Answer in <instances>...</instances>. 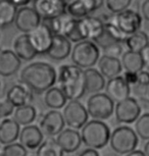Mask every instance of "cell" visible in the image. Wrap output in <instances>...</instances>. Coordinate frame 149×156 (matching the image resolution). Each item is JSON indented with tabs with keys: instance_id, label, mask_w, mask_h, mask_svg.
<instances>
[{
	"instance_id": "f1b7e54d",
	"label": "cell",
	"mask_w": 149,
	"mask_h": 156,
	"mask_svg": "<svg viewBox=\"0 0 149 156\" xmlns=\"http://www.w3.org/2000/svg\"><path fill=\"white\" fill-rule=\"evenodd\" d=\"M17 7L9 0H0V28L9 27L14 23Z\"/></svg>"
},
{
	"instance_id": "cb8c5ba5",
	"label": "cell",
	"mask_w": 149,
	"mask_h": 156,
	"mask_svg": "<svg viewBox=\"0 0 149 156\" xmlns=\"http://www.w3.org/2000/svg\"><path fill=\"white\" fill-rule=\"evenodd\" d=\"M97 64L99 69L98 70L100 72V73L108 80L119 76L122 70L121 60L115 57L102 55V56L99 57Z\"/></svg>"
},
{
	"instance_id": "d6986e66",
	"label": "cell",
	"mask_w": 149,
	"mask_h": 156,
	"mask_svg": "<svg viewBox=\"0 0 149 156\" xmlns=\"http://www.w3.org/2000/svg\"><path fill=\"white\" fill-rule=\"evenodd\" d=\"M55 140L65 153L76 152L82 144L81 134L74 129H65L57 135Z\"/></svg>"
},
{
	"instance_id": "8992f818",
	"label": "cell",
	"mask_w": 149,
	"mask_h": 156,
	"mask_svg": "<svg viewBox=\"0 0 149 156\" xmlns=\"http://www.w3.org/2000/svg\"><path fill=\"white\" fill-rule=\"evenodd\" d=\"M138 136L135 131L128 126H119L110 134V148L113 152L121 155L134 151L138 146Z\"/></svg>"
},
{
	"instance_id": "f907efd6",
	"label": "cell",
	"mask_w": 149,
	"mask_h": 156,
	"mask_svg": "<svg viewBox=\"0 0 149 156\" xmlns=\"http://www.w3.org/2000/svg\"><path fill=\"white\" fill-rule=\"evenodd\" d=\"M0 87H1V82H0Z\"/></svg>"
},
{
	"instance_id": "f6af8a7d",
	"label": "cell",
	"mask_w": 149,
	"mask_h": 156,
	"mask_svg": "<svg viewBox=\"0 0 149 156\" xmlns=\"http://www.w3.org/2000/svg\"><path fill=\"white\" fill-rule=\"evenodd\" d=\"M125 156H146L145 153L142 151V150H137L135 149L134 151L128 153V154H126Z\"/></svg>"
},
{
	"instance_id": "5bb4252c",
	"label": "cell",
	"mask_w": 149,
	"mask_h": 156,
	"mask_svg": "<svg viewBox=\"0 0 149 156\" xmlns=\"http://www.w3.org/2000/svg\"><path fill=\"white\" fill-rule=\"evenodd\" d=\"M33 8L41 20H49L66 12V4L62 0H33Z\"/></svg>"
},
{
	"instance_id": "4dcf8cb0",
	"label": "cell",
	"mask_w": 149,
	"mask_h": 156,
	"mask_svg": "<svg viewBox=\"0 0 149 156\" xmlns=\"http://www.w3.org/2000/svg\"><path fill=\"white\" fill-rule=\"evenodd\" d=\"M124 44L130 51L141 52L146 46L149 45V38L145 32L138 31L135 34L127 36Z\"/></svg>"
},
{
	"instance_id": "7402d4cb",
	"label": "cell",
	"mask_w": 149,
	"mask_h": 156,
	"mask_svg": "<svg viewBox=\"0 0 149 156\" xmlns=\"http://www.w3.org/2000/svg\"><path fill=\"white\" fill-rule=\"evenodd\" d=\"M6 99L14 108L31 104L33 101V92L25 85H13L7 91Z\"/></svg>"
},
{
	"instance_id": "681fc988",
	"label": "cell",
	"mask_w": 149,
	"mask_h": 156,
	"mask_svg": "<svg viewBox=\"0 0 149 156\" xmlns=\"http://www.w3.org/2000/svg\"><path fill=\"white\" fill-rule=\"evenodd\" d=\"M148 67V73H149V66H147Z\"/></svg>"
},
{
	"instance_id": "277c9868",
	"label": "cell",
	"mask_w": 149,
	"mask_h": 156,
	"mask_svg": "<svg viewBox=\"0 0 149 156\" xmlns=\"http://www.w3.org/2000/svg\"><path fill=\"white\" fill-rule=\"evenodd\" d=\"M100 57L99 47L93 41L84 40L75 44L72 48L71 58L75 66L82 69L93 67Z\"/></svg>"
},
{
	"instance_id": "83f0119b",
	"label": "cell",
	"mask_w": 149,
	"mask_h": 156,
	"mask_svg": "<svg viewBox=\"0 0 149 156\" xmlns=\"http://www.w3.org/2000/svg\"><path fill=\"white\" fill-rule=\"evenodd\" d=\"M44 103L52 110H58L65 107L68 103L66 95L59 87H52L44 94Z\"/></svg>"
},
{
	"instance_id": "ffe728a7",
	"label": "cell",
	"mask_w": 149,
	"mask_h": 156,
	"mask_svg": "<svg viewBox=\"0 0 149 156\" xmlns=\"http://www.w3.org/2000/svg\"><path fill=\"white\" fill-rule=\"evenodd\" d=\"M104 30L100 35V37L95 41V44L102 49L106 48L107 46L112 45L115 43H124L127 36H125L119 28L112 23H103Z\"/></svg>"
},
{
	"instance_id": "30bf717a",
	"label": "cell",
	"mask_w": 149,
	"mask_h": 156,
	"mask_svg": "<svg viewBox=\"0 0 149 156\" xmlns=\"http://www.w3.org/2000/svg\"><path fill=\"white\" fill-rule=\"evenodd\" d=\"M115 119L121 123H133L141 115L139 103L134 97H128L127 99L118 102L115 105Z\"/></svg>"
},
{
	"instance_id": "44dd1931",
	"label": "cell",
	"mask_w": 149,
	"mask_h": 156,
	"mask_svg": "<svg viewBox=\"0 0 149 156\" xmlns=\"http://www.w3.org/2000/svg\"><path fill=\"white\" fill-rule=\"evenodd\" d=\"M72 53V42L61 35H54L51 48L47 52L49 58L55 61H61L68 58Z\"/></svg>"
},
{
	"instance_id": "d4e9b609",
	"label": "cell",
	"mask_w": 149,
	"mask_h": 156,
	"mask_svg": "<svg viewBox=\"0 0 149 156\" xmlns=\"http://www.w3.org/2000/svg\"><path fill=\"white\" fill-rule=\"evenodd\" d=\"M85 73V85H86L87 94L100 93L105 88V78L101 75L98 69L90 67L84 70Z\"/></svg>"
},
{
	"instance_id": "7bdbcfd3",
	"label": "cell",
	"mask_w": 149,
	"mask_h": 156,
	"mask_svg": "<svg viewBox=\"0 0 149 156\" xmlns=\"http://www.w3.org/2000/svg\"><path fill=\"white\" fill-rule=\"evenodd\" d=\"M12 4L16 5V7H25L27 6L28 4H30L33 0H9Z\"/></svg>"
},
{
	"instance_id": "1f68e13d",
	"label": "cell",
	"mask_w": 149,
	"mask_h": 156,
	"mask_svg": "<svg viewBox=\"0 0 149 156\" xmlns=\"http://www.w3.org/2000/svg\"><path fill=\"white\" fill-rule=\"evenodd\" d=\"M65 152L57 144L54 138L47 137L37 148L36 156H63Z\"/></svg>"
},
{
	"instance_id": "60d3db41",
	"label": "cell",
	"mask_w": 149,
	"mask_h": 156,
	"mask_svg": "<svg viewBox=\"0 0 149 156\" xmlns=\"http://www.w3.org/2000/svg\"><path fill=\"white\" fill-rule=\"evenodd\" d=\"M141 14L142 17L149 22V0H144L141 5Z\"/></svg>"
},
{
	"instance_id": "f546056e",
	"label": "cell",
	"mask_w": 149,
	"mask_h": 156,
	"mask_svg": "<svg viewBox=\"0 0 149 156\" xmlns=\"http://www.w3.org/2000/svg\"><path fill=\"white\" fill-rule=\"evenodd\" d=\"M37 117V110L32 104L16 107L13 112V119L20 126H29Z\"/></svg>"
},
{
	"instance_id": "3957f363",
	"label": "cell",
	"mask_w": 149,
	"mask_h": 156,
	"mask_svg": "<svg viewBox=\"0 0 149 156\" xmlns=\"http://www.w3.org/2000/svg\"><path fill=\"white\" fill-rule=\"evenodd\" d=\"M81 139L85 146L91 149H101L109 143V126L102 120H88L81 129Z\"/></svg>"
},
{
	"instance_id": "ab89813d",
	"label": "cell",
	"mask_w": 149,
	"mask_h": 156,
	"mask_svg": "<svg viewBox=\"0 0 149 156\" xmlns=\"http://www.w3.org/2000/svg\"><path fill=\"white\" fill-rule=\"evenodd\" d=\"M137 101L139 103L141 113H149V99L145 98V97H140L137 99Z\"/></svg>"
},
{
	"instance_id": "836d02e7",
	"label": "cell",
	"mask_w": 149,
	"mask_h": 156,
	"mask_svg": "<svg viewBox=\"0 0 149 156\" xmlns=\"http://www.w3.org/2000/svg\"><path fill=\"white\" fill-rule=\"evenodd\" d=\"M0 156H28V150L20 143H11L5 145L0 152Z\"/></svg>"
},
{
	"instance_id": "4fadbf2b",
	"label": "cell",
	"mask_w": 149,
	"mask_h": 156,
	"mask_svg": "<svg viewBox=\"0 0 149 156\" xmlns=\"http://www.w3.org/2000/svg\"><path fill=\"white\" fill-rule=\"evenodd\" d=\"M104 3V0H73L66 5V13L77 20L91 16Z\"/></svg>"
},
{
	"instance_id": "d590c367",
	"label": "cell",
	"mask_w": 149,
	"mask_h": 156,
	"mask_svg": "<svg viewBox=\"0 0 149 156\" xmlns=\"http://www.w3.org/2000/svg\"><path fill=\"white\" fill-rule=\"evenodd\" d=\"M124 46H125L124 43H115V44H112V45L107 46L106 48L102 49L103 50V55L119 58V56H122V53L125 52Z\"/></svg>"
},
{
	"instance_id": "b9f144b4",
	"label": "cell",
	"mask_w": 149,
	"mask_h": 156,
	"mask_svg": "<svg viewBox=\"0 0 149 156\" xmlns=\"http://www.w3.org/2000/svg\"><path fill=\"white\" fill-rule=\"evenodd\" d=\"M78 156H100V154H99V152L97 151V150L87 148V149L83 150V151H82Z\"/></svg>"
},
{
	"instance_id": "d6a6232c",
	"label": "cell",
	"mask_w": 149,
	"mask_h": 156,
	"mask_svg": "<svg viewBox=\"0 0 149 156\" xmlns=\"http://www.w3.org/2000/svg\"><path fill=\"white\" fill-rule=\"evenodd\" d=\"M135 133L142 140H149V113H142L135 122Z\"/></svg>"
},
{
	"instance_id": "7c38bea8",
	"label": "cell",
	"mask_w": 149,
	"mask_h": 156,
	"mask_svg": "<svg viewBox=\"0 0 149 156\" xmlns=\"http://www.w3.org/2000/svg\"><path fill=\"white\" fill-rule=\"evenodd\" d=\"M42 20L33 7H20L17 9L14 25L23 34H29L40 25Z\"/></svg>"
},
{
	"instance_id": "9a60e30c",
	"label": "cell",
	"mask_w": 149,
	"mask_h": 156,
	"mask_svg": "<svg viewBox=\"0 0 149 156\" xmlns=\"http://www.w3.org/2000/svg\"><path fill=\"white\" fill-rule=\"evenodd\" d=\"M104 30V23L99 16H89L79 20V31L82 39L95 42Z\"/></svg>"
},
{
	"instance_id": "ba28073f",
	"label": "cell",
	"mask_w": 149,
	"mask_h": 156,
	"mask_svg": "<svg viewBox=\"0 0 149 156\" xmlns=\"http://www.w3.org/2000/svg\"><path fill=\"white\" fill-rule=\"evenodd\" d=\"M62 116L66 125L69 129L78 131L88 122L89 114L84 104H82L79 100H71L63 107Z\"/></svg>"
},
{
	"instance_id": "9c48e42d",
	"label": "cell",
	"mask_w": 149,
	"mask_h": 156,
	"mask_svg": "<svg viewBox=\"0 0 149 156\" xmlns=\"http://www.w3.org/2000/svg\"><path fill=\"white\" fill-rule=\"evenodd\" d=\"M53 36L54 35L52 34L50 29L42 22L36 29L28 34L29 41L37 55L47 54L53 42Z\"/></svg>"
},
{
	"instance_id": "4316f807",
	"label": "cell",
	"mask_w": 149,
	"mask_h": 156,
	"mask_svg": "<svg viewBox=\"0 0 149 156\" xmlns=\"http://www.w3.org/2000/svg\"><path fill=\"white\" fill-rule=\"evenodd\" d=\"M122 69H125L126 72L130 73H136L143 70L145 66V63L143 61L142 55L140 52H134L127 50L122 55Z\"/></svg>"
},
{
	"instance_id": "484cf974",
	"label": "cell",
	"mask_w": 149,
	"mask_h": 156,
	"mask_svg": "<svg viewBox=\"0 0 149 156\" xmlns=\"http://www.w3.org/2000/svg\"><path fill=\"white\" fill-rule=\"evenodd\" d=\"M12 51L20 60L25 61H30L37 56L36 51L29 41L28 34H22L14 39Z\"/></svg>"
},
{
	"instance_id": "52a82bcc",
	"label": "cell",
	"mask_w": 149,
	"mask_h": 156,
	"mask_svg": "<svg viewBox=\"0 0 149 156\" xmlns=\"http://www.w3.org/2000/svg\"><path fill=\"white\" fill-rule=\"evenodd\" d=\"M87 112L93 119H108L115 112V102L105 93L92 94L87 100Z\"/></svg>"
},
{
	"instance_id": "5b68a950",
	"label": "cell",
	"mask_w": 149,
	"mask_h": 156,
	"mask_svg": "<svg viewBox=\"0 0 149 156\" xmlns=\"http://www.w3.org/2000/svg\"><path fill=\"white\" fill-rule=\"evenodd\" d=\"M99 17L103 23H115L125 36L137 33L142 27V16L133 9H127L118 14H103Z\"/></svg>"
},
{
	"instance_id": "6da1fadb",
	"label": "cell",
	"mask_w": 149,
	"mask_h": 156,
	"mask_svg": "<svg viewBox=\"0 0 149 156\" xmlns=\"http://www.w3.org/2000/svg\"><path fill=\"white\" fill-rule=\"evenodd\" d=\"M20 82L33 93L43 94L57 81L56 70L51 64L36 61L25 66L20 72Z\"/></svg>"
},
{
	"instance_id": "ee69618b",
	"label": "cell",
	"mask_w": 149,
	"mask_h": 156,
	"mask_svg": "<svg viewBox=\"0 0 149 156\" xmlns=\"http://www.w3.org/2000/svg\"><path fill=\"white\" fill-rule=\"evenodd\" d=\"M140 53L142 55V58H143V61H144L145 66H149V45L146 46Z\"/></svg>"
},
{
	"instance_id": "e575fe53",
	"label": "cell",
	"mask_w": 149,
	"mask_h": 156,
	"mask_svg": "<svg viewBox=\"0 0 149 156\" xmlns=\"http://www.w3.org/2000/svg\"><path fill=\"white\" fill-rule=\"evenodd\" d=\"M131 3H132V0H105L106 8L109 10V12L113 14L121 13L129 9Z\"/></svg>"
},
{
	"instance_id": "816d5d0a",
	"label": "cell",
	"mask_w": 149,
	"mask_h": 156,
	"mask_svg": "<svg viewBox=\"0 0 149 156\" xmlns=\"http://www.w3.org/2000/svg\"><path fill=\"white\" fill-rule=\"evenodd\" d=\"M148 38H149V36H148Z\"/></svg>"
},
{
	"instance_id": "8fae6325",
	"label": "cell",
	"mask_w": 149,
	"mask_h": 156,
	"mask_svg": "<svg viewBox=\"0 0 149 156\" xmlns=\"http://www.w3.org/2000/svg\"><path fill=\"white\" fill-rule=\"evenodd\" d=\"M65 119L62 113L58 110H49L40 120V129L46 137L54 138L65 129Z\"/></svg>"
},
{
	"instance_id": "ac0fdd59",
	"label": "cell",
	"mask_w": 149,
	"mask_h": 156,
	"mask_svg": "<svg viewBox=\"0 0 149 156\" xmlns=\"http://www.w3.org/2000/svg\"><path fill=\"white\" fill-rule=\"evenodd\" d=\"M22 60L12 50L0 49V76L8 78L19 72Z\"/></svg>"
},
{
	"instance_id": "7a4b0ae2",
	"label": "cell",
	"mask_w": 149,
	"mask_h": 156,
	"mask_svg": "<svg viewBox=\"0 0 149 156\" xmlns=\"http://www.w3.org/2000/svg\"><path fill=\"white\" fill-rule=\"evenodd\" d=\"M57 82L69 101L80 100L86 94L84 69L75 64H62L58 69Z\"/></svg>"
},
{
	"instance_id": "bcb514c9",
	"label": "cell",
	"mask_w": 149,
	"mask_h": 156,
	"mask_svg": "<svg viewBox=\"0 0 149 156\" xmlns=\"http://www.w3.org/2000/svg\"><path fill=\"white\" fill-rule=\"evenodd\" d=\"M143 152L145 153L146 156H149V140L146 142V144L144 145V150H143Z\"/></svg>"
},
{
	"instance_id": "e0dca14e",
	"label": "cell",
	"mask_w": 149,
	"mask_h": 156,
	"mask_svg": "<svg viewBox=\"0 0 149 156\" xmlns=\"http://www.w3.org/2000/svg\"><path fill=\"white\" fill-rule=\"evenodd\" d=\"M20 143L26 149H37L44 141V135L39 126L35 125L25 126L20 132Z\"/></svg>"
},
{
	"instance_id": "f35d334b",
	"label": "cell",
	"mask_w": 149,
	"mask_h": 156,
	"mask_svg": "<svg viewBox=\"0 0 149 156\" xmlns=\"http://www.w3.org/2000/svg\"><path fill=\"white\" fill-rule=\"evenodd\" d=\"M122 78L125 79L126 83L131 87L135 86L137 84V82H138V76H137L136 73H130V72H125L124 76H122Z\"/></svg>"
},
{
	"instance_id": "8d00e7d4",
	"label": "cell",
	"mask_w": 149,
	"mask_h": 156,
	"mask_svg": "<svg viewBox=\"0 0 149 156\" xmlns=\"http://www.w3.org/2000/svg\"><path fill=\"white\" fill-rule=\"evenodd\" d=\"M14 106L8 100L5 98L0 100V119H4L9 117L14 112Z\"/></svg>"
},
{
	"instance_id": "74e56055",
	"label": "cell",
	"mask_w": 149,
	"mask_h": 156,
	"mask_svg": "<svg viewBox=\"0 0 149 156\" xmlns=\"http://www.w3.org/2000/svg\"><path fill=\"white\" fill-rule=\"evenodd\" d=\"M138 76V82L137 84L143 87H147L149 88V73L148 70H141L137 73Z\"/></svg>"
},
{
	"instance_id": "c3c4849f",
	"label": "cell",
	"mask_w": 149,
	"mask_h": 156,
	"mask_svg": "<svg viewBox=\"0 0 149 156\" xmlns=\"http://www.w3.org/2000/svg\"><path fill=\"white\" fill-rule=\"evenodd\" d=\"M147 94H148V99H149V89H148V93Z\"/></svg>"
},
{
	"instance_id": "7dc6e473",
	"label": "cell",
	"mask_w": 149,
	"mask_h": 156,
	"mask_svg": "<svg viewBox=\"0 0 149 156\" xmlns=\"http://www.w3.org/2000/svg\"><path fill=\"white\" fill-rule=\"evenodd\" d=\"M62 1L65 2V3H66V5H68V4L69 3V2H72V1H73V0H62Z\"/></svg>"
},
{
	"instance_id": "2e32d148",
	"label": "cell",
	"mask_w": 149,
	"mask_h": 156,
	"mask_svg": "<svg viewBox=\"0 0 149 156\" xmlns=\"http://www.w3.org/2000/svg\"><path fill=\"white\" fill-rule=\"evenodd\" d=\"M105 94L112 100L113 102H121L122 100L130 97L131 88L126 83L122 76H118L108 80L105 85Z\"/></svg>"
},
{
	"instance_id": "603a6c76",
	"label": "cell",
	"mask_w": 149,
	"mask_h": 156,
	"mask_svg": "<svg viewBox=\"0 0 149 156\" xmlns=\"http://www.w3.org/2000/svg\"><path fill=\"white\" fill-rule=\"evenodd\" d=\"M20 126L13 119H4L0 122V144L8 145L19 139Z\"/></svg>"
}]
</instances>
